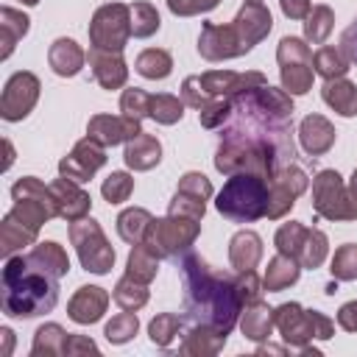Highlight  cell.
<instances>
[{"mask_svg":"<svg viewBox=\"0 0 357 357\" xmlns=\"http://www.w3.org/2000/svg\"><path fill=\"white\" fill-rule=\"evenodd\" d=\"M312 61H315V70H318L321 75H326V78H332V75H343V73H346V61L335 53V47H324V50H318Z\"/></svg>","mask_w":357,"mask_h":357,"instance_id":"obj_24","label":"cell"},{"mask_svg":"<svg viewBox=\"0 0 357 357\" xmlns=\"http://www.w3.org/2000/svg\"><path fill=\"white\" fill-rule=\"evenodd\" d=\"M329 22H332V11L324 8V6L315 8L312 17H310V22H307V36H310L312 42L326 39V33H329Z\"/></svg>","mask_w":357,"mask_h":357,"instance_id":"obj_27","label":"cell"},{"mask_svg":"<svg viewBox=\"0 0 357 357\" xmlns=\"http://www.w3.org/2000/svg\"><path fill=\"white\" fill-rule=\"evenodd\" d=\"M234 25H237V31H240V50H248L262 33H268L271 31V14L257 3V0H251L243 11H240V17L234 20ZM220 33L226 36V45H231V36H234V28H220Z\"/></svg>","mask_w":357,"mask_h":357,"instance_id":"obj_6","label":"cell"},{"mask_svg":"<svg viewBox=\"0 0 357 357\" xmlns=\"http://www.w3.org/2000/svg\"><path fill=\"white\" fill-rule=\"evenodd\" d=\"M131 187H134V181H131L126 173H112V176L106 178V184H103V195H106V201L120 204V201L128 198Z\"/></svg>","mask_w":357,"mask_h":357,"instance_id":"obj_25","label":"cell"},{"mask_svg":"<svg viewBox=\"0 0 357 357\" xmlns=\"http://www.w3.org/2000/svg\"><path fill=\"white\" fill-rule=\"evenodd\" d=\"M351 187H354V206H357V173H354V184Z\"/></svg>","mask_w":357,"mask_h":357,"instance_id":"obj_35","label":"cell"},{"mask_svg":"<svg viewBox=\"0 0 357 357\" xmlns=\"http://www.w3.org/2000/svg\"><path fill=\"white\" fill-rule=\"evenodd\" d=\"M137 332V318L134 315H120V318H114L109 326H106V337L109 340H126V337H131Z\"/></svg>","mask_w":357,"mask_h":357,"instance_id":"obj_29","label":"cell"},{"mask_svg":"<svg viewBox=\"0 0 357 357\" xmlns=\"http://www.w3.org/2000/svg\"><path fill=\"white\" fill-rule=\"evenodd\" d=\"M3 20H6V22H3V33H6V39H3V45H6L3 59H6V56L11 53V47H14V39L28 31V17H22V14L11 11V8H3Z\"/></svg>","mask_w":357,"mask_h":357,"instance_id":"obj_22","label":"cell"},{"mask_svg":"<svg viewBox=\"0 0 357 357\" xmlns=\"http://www.w3.org/2000/svg\"><path fill=\"white\" fill-rule=\"evenodd\" d=\"M126 14H128L126 6H120V3L103 6V8L95 14L92 28H89L95 47H100V50H114V53L123 50L126 36H128V28L123 25V22H126Z\"/></svg>","mask_w":357,"mask_h":357,"instance_id":"obj_4","label":"cell"},{"mask_svg":"<svg viewBox=\"0 0 357 357\" xmlns=\"http://www.w3.org/2000/svg\"><path fill=\"white\" fill-rule=\"evenodd\" d=\"M89 134L95 137V139H100V142H106V145H117V142H123V139H128V137H137V134H142L139 131V123L131 117V120H120V117H95L92 123H89Z\"/></svg>","mask_w":357,"mask_h":357,"instance_id":"obj_10","label":"cell"},{"mask_svg":"<svg viewBox=\"0 0 357 357\" xmlns=\"http://www.w3.org/2000/svg\"><path fill=\"white\" fill-rule=\"evenodd\" d=\"M128 268H131V276L134 273H142V279H151L156 265L151 262V257L145 254V248H134L131 257H128Z\"/></svg>","mask_w":357,"mask_h":357,"instance_id":"obj_30","label":"cell"},{"mask_svg":"<svg viewBox=\"0 0 357 357\" xmlns=\"http://www.w3.org/2000/svg\"><path fill=\"white\" fill-rule=\"evenodd\" d=\"M103 162H106L103 151H100L92 139H84V142L75 145L73 156H67V159L61 162V173H64L67 178H73V181H86Z\"/></svg>","mask_w":357,"mask_h":357,"instance_id":"obj_8","label":"cell"},{"mask_svg":"<svg viewBox=\"0 0 357 357\" xmlns=\"http://www.w3.org/2000/svg\"><path fill=\"white\" fill-rule=\"evenodd\" d=\"M268 201H271V192L259 176L237 173L220 190L218 209L231 220H254L268 212Z\"/></svg>","mask_w":357,"mask_h":357,"instance_id":"obj_3","label":"cell"},{"mask_svg":"<svg viewBox=\"0 0 357 357\" xmlns=\"http://www.w3.org/2000/svg\"><path fill=\"white\" fill-rule=\"evenodd\" d=\"M81 61H84V53L73 39H59L50 47V64L59 75H75L81 70Z\"/></svg>","mask_w":357,"mask_h":357,"instance_id":"obj_14","label":"cell"},{"mask_svg":"<svg viewBox=\"0 0 357 357\" xmlns=\"http://www.w3.org/2000/svg\"><path fill=\"white\" fill-rule=\"evenodd\" d=\"M103 304H106V296L100 293V287H81V293L70 304V315L78 324H89V321H98L100 318Z\"/></svg>","mask_w":357,"mask_h":357,"instance_id":"obj_12","label":"cell"},{"mask_svg":"<svg viewBox=\"0 0 357 357\" xmlns=\"http://www.w3.org/2000/svg\"><path fill=\"white\" fill-rule=\"evenodd\" d=\"M296 276H298V268H296L293 262H287V259L276 257V259L271 262V268H268L265 284H268V290H279V287H284V284L296 282Z\"/></svg>","mask_w":357,"mask_h":357,"instance_id":"obj_20","label":"cell"},{"mask_svg":"<svg viewBox=\"0 0 357 357\" xmlns=\"http://www.w3.org/2000/svg\"><path fill=\"white\" fill-rule=\"evenodd\" d=\"M181 276H184V307L190 321L212 326L218 335H226L234 326L237 318V296L223 282V276H212L206 265L187 254L181 259Z\"/></svg>","mask_w":357,"mask_h":357,"instance_id":"obj_2","label":"cell"},{"mask_svg":"<svg viewBox=\"0 0 357 357\" xmlns=\"http://www.w3.org/2000/svg\"><path fill=\"white\" fill-rule=\"evenodd\" d=\"M89 61L95 64V75H98V81L103 84V86H120L123 81H126V67H123V61H120V56H103L100 53V47H95L92 53H89Z\"/></svg>","mask_w":357,"mask_h":357,"instance_id":"obj_15","label":"cell"},{"mask_svg":"<svg viewBox=\"0 0 357 357\" xmlns=\"http://www.w3.org/2000/svg\"><path fill=\"white\" fill-rule=\"evenodd\" d=\"M332 273H337L340 279L357 276V245H346V248H340V251L335 254Z\"/></svg>","mask_w":357,"mask_h":357,"instance_id":"obj_26","label":"cell"},{"mask_svg":"<svg viewBox=\"0 0 357 357\" xmlns=\"http://www.w3.org/2000/svg\"><path fill=\"white\" fill-rule=\"evenodd\" d=\"M282 8H284L287 17H304L307 8H310V3L307 0H282Z\"/></svg>","mask_w":357,"mask_h":357,"instance_id":"obj_34","label":"cell"},{"mask_svg":"<svg viewBox=\"0 0 357 357\" xmlns=\"http://www.w3.org/2000/svg\"><path fill=\"white\" fill-rule=\"evenodd\" d=\"M36 78L31 73H17L8 84H6V92H3V117L6 120H20L28 114V109L33 106L36 100Z\"/></svg>","mask_w":357,"mask_h":357,"instance_id":"obj_7","label":"cell"},{"mask_svg":"<svg viewBox=\"0 0 357 357\" xmlns=\"http://www.w3.org/2000/svg\"><path fill=\"white\" fill-rule=\"evenodd\" d=\"M126 162L131 167H139V170H148L151 165L159 162V142L148 134H137L134 142L126 148Z\"/></svg>","mask_w":357,"mask_h":357,"instance_id":"obj_16","label":"cell"},{"mask_svg":"<svg viewBox=\"0 0 357 357\" xmlns=\"http://www.w3.org/2000/svg\"><path fill=\"white\" fill-rule=\"evenodd\" d=\"M148 109H151V98L145 95V92H139V89H128L126 95H123V112L128 114V117H142V114H148Z\"/></svg>","mask_w":357,"mask_h":357,"instance_id":"obj_28","label":"cell"},{"mask_svg":"<svg viewBox=\"0 0 357 357\" xmlns=\"http://www.w3.org/2000/svg\"><path fill=\"white\" fill-rule=\"evenodd\" d=\"M22 3H28V6H33V3H39V0H22Z\"/></svg>","mask_w":357,"mask_h":357,"instance_id":"obj_36","label":"cell"},{"mask_svg":"<svg viewBox=\"0 0 357 357\" xmlns=\"http://www.w3.org/2000/svg\"><path fill=\"white\" fill-rule=\"evenodd\" d=\"M167 6L176 14H192V11H206L218 6V0H167Z\"/></svg>","mask_w":357,"mask_h":357,"instance_id":"obj_31","label":"cell"},{"mask_svg":"<svg viewBox=\"0 0 357 357\" xmlns=\"http://www.w3.org/2000/svg\"><path fill=\"white\" fill-rule=\"evenodd\" d=\"M340 47H343V56L357 64V20L343 31V39H340Z\"/></svg>","mask_w":357,"mask_h":357,"instance_id":"obj_32","label":"cell"},{"mask_svg":"<svg viewBox=\"0 0 357 357\" xmlns=\"http://www.w3.org/2000/svg\"><path fill=\"white\" fill-rule=\"evenodd\" d=\"M243 326H245V332H248L251 337H265V335H268V332H265V329H268V312L259 310V315H248Z\"/></svg>","mask_w":357,"mask_h":357,"instance_id":"obj_33","label":"cell"},{"mask_svg":"<svg viewBox=\"0 0 357 357\" xmlns=\"http://www.w3.org/2000/svg\"><path fill=\"white\" fill-rule=\"evenodd\" d=\"M70 268L56 243H39L25 257H11L3 268V310L14 318L50 312L59 301V276Z\"/></svg>","mask_w":357,"mask_h":357,"instance_id":"obj_1","label":"cell"},{"mask_svg":"<svg viewBox=\"0 0 357 357\" xmlns=\"http://www.w3.org/2000/svg\"><path fill=\"white\" fill-rule=\"evenodd\" d=\"M131 17H134V22H131L134 36H148V33H153L159 28V14L148 3H137L131 8Z\"/></svg>","mask_w":357,"mask_h":357,"instance_id":"obj_21","label":"cell"},{"mask_svg":"<svg viewBox=\"0 0 357 357\" xmlns=\"http://www.w3.org/2000/svg\"><path fill=\"white\" fill-rule=\"evenodd\" d=\"M324 98H326V103L329 106H335L340 114H354L357 112V89L351 86V84H346V81H340V84H326L324 86Z\"/></svg>","mask_w":357,"mask_h":357,"instance_id":"obj_17","label":"cell"},{"mask_svg":"<svg viewBox=\"0 0 357 357\" xmlns=\"http://www.w3.org/2000/svg\"><path fill=\"white\" fill-rule=\"evenodd\" d=\"M50 192H53L56 212H59V215H64V218H78V215H84V212H86V206H89V195H84L78 187L67 184L64 178H61V181H56V184L50 187Z\"/></svg>","mask_w":357,"mask_h":357,"instance_id":"obj_11","label":"cell"},{"mask_svg":"<svg viewBox=\"0 0 357 357\" xmlns=\"http://www.w3.org/2000/svg\"><path fill=\"white\" fill-rule=\"evenodd\" d=\"M148 231H151V243H156L153 251L159 254H173L176 248H187V243L195 237V226L184 229L176 220H151Z\"/></svg>","mask_w":357,"mask_h":357,"instance_id":"obj_9","label":"cell"},{"mask_svg":"<svg viewBox=\"0 0 357 357\" xmlns=\"http://www.w3.org/2000/svg\"><path fill=\"white\" fill-rule=\"evenodd\" d=\"M70 234H73V243L78 245V254H81V262H84L86 271L106 273V271L112 268L114 251L106 245V240H103V234H100L98 226H95V231H92V243H89V234H86V223H84V220L75 223V226L70 229Z\"/></svg>","mask_w":357,"mask_h":357,"instance_id":"obj_5","label":"cell"},{"mask_svg":"<svg viewBox=\"0 0 357 357\" xmlns=\"http://www.w3.org/2000/svg\"><path fill=\"white\" fill-rule=\"evenodd\" d=\"M151 117H156L159 123H173L181 117V103L170 95H156L151 98V109H148Z\"/></svg>","mask_w":357,"mask_h":357,"instance_id":"obj_23","label":"cell"},{"mask_svg":"<svg viewBox=\"0 0 357 357\" xmlns=\"http://www.w3.org/2000/svg\"><path fill=\"white\" fill-rule=\"evenodd\" d=\"M117 223H120V226H117V229H120V237L137 245L139 237H142V231L151 226V215H148L145 209H128V212L120 215Z\"/></svg>","mask_w":357,"mask_h":357,"instance_id":"obj_18","label":"cell"},{"mask_svg":"<svg viewBox=\"0 0 357 357\" xmlns=\"http://www.w3.org/2000/svg\"><path fill=\"white\" fill-rule=\"evenodd\" d=\"M332 139H335L332 126L324 117H307L301 123V142L310 153H324L332 145Z\"/></svg>","mask_w":357,"mask_h":357,"instance_id":"obj_13","label":"cell"},{"mask_svg":"<svg viewBox=\"0 0 357 357\" xmlns=\"http://www.w3.org/2000/svg\"><path fill=\"white\" fill-rule=\"evenodd\" d=\"M137 70L145 78H165L170 73V56L165 50H145L137 61Z\"/></svg>","mask_w":357,"mask_h":357,"instance_id":"obj_19","label":"cell"}]
</instances>
